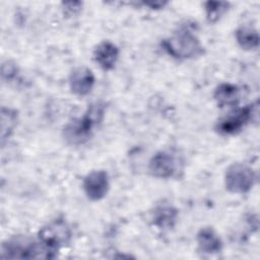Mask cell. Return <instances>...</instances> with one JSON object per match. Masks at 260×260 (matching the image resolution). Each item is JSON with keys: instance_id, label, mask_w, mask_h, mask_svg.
<instances>
[{"instance_id": "cell-1", "label": "cell", "mask_w": 260, "mask_h": 260, "mask_svg": "<svg viewBox=\"0 0 260 260\" xmlns=\"http://www.w3.org/2000/svg\"><path fill=\"white\" fill-rule=\"evenodd\" d=\"M106 105L93 102L88 105L82 117L70 120L63 128V137L68 144L81 145L87 142L93 129L100 125L105 117Z\"/></svg>"}, {"instance_id": "cell-2", "label": "cell", "mask_w": 260, "mask_h": 260, "mask_svg": "<svg viewBox=\"0 0 260 260\" xmlns=\"http://www.w3.org/2000/svg\"><path fill=\"white\" fill-rule=\"evenodd\" d=\"M57 251L44 244L39 238L14 236L1 245V258L9 259H52Z\"/></svg>"}, {"instance_id": "cell-3", "label": "cell", "mask_w": 260, "mask_h": 260, "mask_svg": "<svg viewBox=\"0 0 260 260\" xmlns=\"http://www.w3.org/2000/svg\"><path fill=\"white\" fill-rule=\"evenodd\" d=\"M161 47L169 56L177 60L193 59L204 53V47L198 37L186 26L165 39L161 42Z\"/></svg>"}, {"instance_id": "cell-4", "label": "cell", "mask_w": 260, "mask_h": 260, "mask_svg": "<svg viewBox=\"0 0 260 260\" xmlns=\"http://www.w3.org/2000/svg\"><path fill=\"white\" fill-rule=\"evenodd\" d=\"M258 102L243 108L232 110L221 117L215 124V131L220 135H234L239 133L248 123L258 121Z\"/></svg>"}, {"instance_id": "cell-5", "label": "cell", "mask_w": 260, "mask_h": 260, "mask_svg": "<svg viewBox=\"0 0 260 260\" xmlns=\"http://www.w3.org/2000/svg\"><path fill=\"white\" fill-rule=\"evenodd\" d=\"M256 179V174L251 167L242 162H235L225 172L224 184L229 192L245 194L253 188Z\"/></svg>"}, {"instance_id": "cell-6", "label": "cell", "mask_w": 260, "mask_h": 260, "mask_svg": "<svg viewBox=\"0 0 260 260\" xmlns=\"http://www.w3.org/2000/svg\"><path fill=\"white\" fill-rule=\"evenodd\" d=\"M38 238L55 251L67 246L72 238V231L63 218H56L45 224L38 234Z\"/></svg>"}, {"instance_id": "cell-7", "label": "cell", "mask_w": 260, "mask_h": 260, "mask_svg": "<svg viewBox=\"0 0 260 260\" xmlns=\"http://www.w3.org/2000/svg\"><path fill=\"white\" fill-rule=\"evenodd\" d=\"M181 169L180 157L171 150H159L148 162L149 174L158 179H171Z\"/></svg>"}, {"instance_id": "cell-8", "label": "cell", "mask_w": 260, "mask_h": 260, "mask_svg": "<svg viewBox=\"0 0 260 260\" xmlns=\"http://www.w3.org/2000/svg\"><path fill=\"white\" fill-rule=\"evenodd\" d=\"M83 191L86 197L91 201H99L103 199L110 188L109 176L103 170L92 171L88 173L82 183Z\"/></svg>"}, {"instance_id": "cell-9", "label": "cell", "mask_w": 260, "mask_h": 260, "mask_svg": "<svg viewBox=\"0 0 260 260\" xmlns=\"http://www.w3.org/2000/svg\"><path fill=\"white\" fill-rule=\"evenodd\" d=\"M94 82L95 78L92 71L85 66L76 67L69 76V87L78 96H84L90 93Z\"/></svg>"}, {"instance_id": "cell-10", "label": "cell", "mask_w": 260, "mask_h": 260, "mask_svg": "<svg viewBox=\"0 0 260 260\" xmlns=\"http://www.w3.org/2000/svg\"><path fill=\"white\" fill-rule=\"evenodd\" d=\"M119 48L110 41L101 42L93 50V60L105 71L112 70L119 59Z\"/></svg>"}, {"instance_id": "cell-11", "label": "cell", "mask_w": 260, "mask_h": 260, "mask_svg": "<svg viewBox=\"0 0 260 260\" xmlns=\"http://www.w3.org/2000/svg\"><path fill=\"white\" fill-rule=\"evenodd\" d=\"M179 217L178 209L172 204L161 203L154 207L152 211V222L153 224L161 231H169L173 229Z\"/></svg>"}, {"instance_id": "cell-12", "label": "cell", "mask_w": 260, "mask_h": 260, "mask_svg": "<svg viewBox=\"0 0 260 260\" xmlns=\"http://www.w3.org/2000/svg\"><path fill=\"white\" fill-rule=\"evenodd\" d=\"M196 242L201 253L207 255L217 254L222 250V241L210 226L200 229L196 235Z\"/></svg>"}, {"instance_id": "cell-13", "label": "cell", "mask_w": 260, "mask_h": 260, "mask_svg": "<svg viewBox=\"0 0 260 260\" xmlns=\"http://www.w3.org/2000/svg\"><path fill=\"white\" fill-rule=\"evenodd\" d=\"M213 99L219 108L236 107L240 102V88L233 83H220L214 90Z\"/></svg>"}, {"instance_id": "cell-14", "label": "cell", "mask_w": 260, "mask_h": 260, "mask_svg": "<svg viewBox=\"0 0 260 260\" xmlns=\"http://www.w3.org/2000/svg\"><path fill=\"white\" fill-rule=\"evenodd\" d=\"M235 38L238 45L246 51L256 50L259 47L258 30L249 24L239 26L235 31Z\"/></svg>"}, {"instance_id": "cell-15", "label": "cell", "mask_w": 260, "mask_h": 260, "mask_svg": "<svg viewBox=\"0 0 260 260\" xmlns=\"http://www.w3.org/2000/svg\"><path fill=\"white\" fill-rule=\"evenodd\" d=\"M17 122H18V114L16 110L11 108H6V107L1 108V144L2 145L13 134L14 129L17 126Z\"/></svg>"}, {"instance_id": "cell-16", "label": "cell", "mask_w": 260, "mask_h": 260, "mask_svg": "<svg viewBox=\"0 0 260 260\" xmlns=\"http://www.w3.org/2000/svg\"><path fill=\"white\" fill-rule=\"evenodd\" d=\"M230 4L228 2H214L208 1L204 3V10L206 18L210 23L216 22L229 9Z\"/></svg>"}, {"instance_id": "cell-17", "label": "cell", "mask_w": 260, "mask_h": 260, "mask_svg": "<svg viewBox=\"0 0 260 260\" xmlns=\"http://www.w3.org/2000/svg\"><path fill=\"white\" fill-rule=\"evenodd\" d=\"M17 72H18V68L14 62L7 60L2 63L1 75L3 80H6V81L12 80L13 78L16 77Z\"/></svg>"}, {"instance_id": "cell-18", "label": "cell", "mask_w": 260, "mask_h": 260, "mask_svg": "<svg viewBox=\"0 0 260 260\" xmlns=\"http://www.w3.org/2000/svg\"><path fill=\"white\" fill-rule=\"evenodd\" d=\"M82 8V2L80 1H68L62 2V10L65 15L73 16L76 15Z\"/></svg>"}]
</instances>
